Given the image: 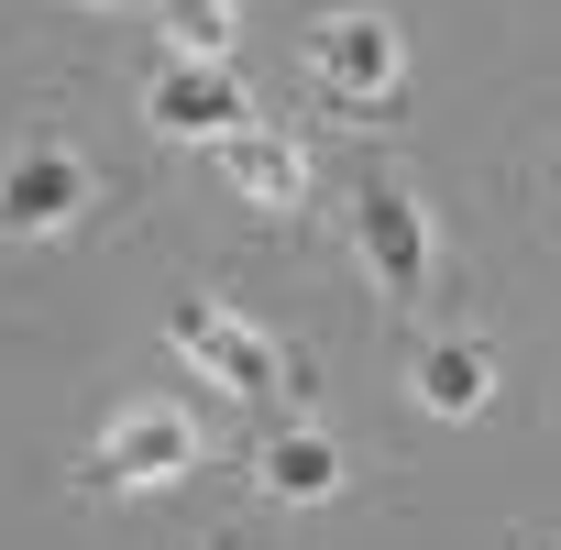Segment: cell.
<instances>
[{"mask_svg":"<svg viewBox=\"0 0 561 550\" xmlns=\"http://www.w3.org/2000/svg\"><path fill=\"white\" fill-rule=\"evenodd\" d=\"M342 209H353V253H364V275H375V287L408 309V298L430 287V209H419L386 165H353Z\"/></svg>","mask_w":561,"mask_h":550,"instance_id":"obj_1","label":"cell"},{"mask_svg":"<svg viewBox=\"0 0 561 550\" xmlns=\"http://www.w3.org/2000/svg\"><path fill=\"white\" fill-rule=\"evenodd\" d=\"M397 78H408V45H397L386 12H331V23L309 34V89H320V100L386 122V111H397Z\"/></svg>","mask_w":561,"mask_h":550,"instance_id":"obj_2","label":"cell"},{"mask_svg":"<svg viewBox=\"0 0 561 550\" xmlns=\"http://www.w3.org/2000/svg\"><path fill=\"white\" fill-rule=\"evenodd\" d=\"M176 353L209 386H231V397H275V386H287V353H275L253 320H231L220 298H176Z\"/></svg>","mask_w":561,"mask_h":550,"instance_id":"obj_3","label":"cell"},{"mask_svg":"<svg viewBox=\"0 0 561 550\" xmlns=\"http://www.w3.org/2000/svg\"><path fill=\"white\" fill-rule=\"evenodd\" d=\"M187 462H198V419L187 408H122L100 429V451H89V484L133 495V484H176Z\"/></svg>","mask_w":561,"mask_h":550,"instance_id":"obj_4","label":"cell"},{"mask_svg":"<svg viewBox=\"0 0 561 550\" xmlns=\"http://www.w3.org/2000/svg\"><path fill=\"white\" fill-rule=\"evenodd\" d=\"M89 209V154L78 144H23L12 165H0V231L12 242H45Z\"/></svg>","mask_w":561,"mask_h":550,"instance_id":"obj_5","label":"cell"},{"mask_svg":"<svg viewBox=\"0 0 561 550\" xmlns=\"http://www.w3.org/2000/svg\"><path fill=\"white\" fill-rule=\"evenodd\" d=\"M154 133H187V144H231L242 133V78H231V56H176L165 78H154Z\"/></svg>","mask_w":561,"mask_h":550,"instance_id":"obj_6","label":"cell"},{"mask_svg":"<svg viewBox=\"0 0 561 550\" xmlns=\"http://www.w3.org/2000/svg\"><path fill=\"white\" fill-rule=\"evenodd\" d=\"M253 484H264L275 506H320V495H342L331 429H264V440H253Z\"/></svg>","mask_w":561,"mask_h":550,"instance_id":"obj_7","label":"cell"},{"mask_svg":"<svg viewBox=\"0 0 561 550\" xmlns=\"http://www.w3.org/2000/svg\"><path fill=\"white\" fill-rule=\"evenodd\" d=\"M408 386H419V408H430V419H473V408L495 397V353H484V342H430Z\"/></svg>","mask_w":561,"mask_h":550,"instance_id":"obj_8","label":"cell"},{"mask_svg":"<svg viewBox=\"0 0 561 550\" xmlns=\"http://www.w3.org/2000/svg\"><path fill=\"white\" fill-rule=\"evenodd\" d=\"M231 187H242L253 209H298V198H309V154H298L287 133H253V122H242V133H231Z\"/></svg>","mask_w":561,"mask_h":550,"instance_id":"obj_9","label":"cell"},{"mask_svg":"<svg viewBox=\"0 0 561 550\" xmlns=\"http://www.w3.org/2000/svg\"><path fill=\"white\" fill-rule=\"evenodd\" d=\"M176 56H231V0H165Z\"/></svg>","mask_w":561,"mask_h":550,"instance_id":"obj_10","label":"cell"}]
</instances>
